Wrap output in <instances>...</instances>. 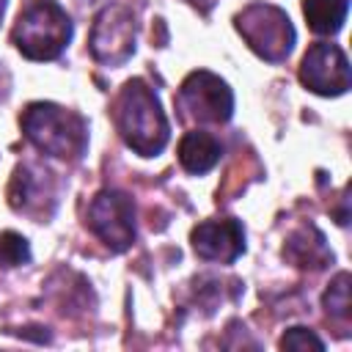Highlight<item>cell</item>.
I'll return each instance as SVG.
<instances>
[{
  "instance_id": "1",
  "label": "cell",
  "mask_w": 352,
  "mask_h": 352,
  "mask_svg": "<svg viewBox=\"0 0 352 352\" xmlns=\"http://www.w3.org/2000/svg\"><path fill=\"white\" fill-rule=\"evenodd\" d=\"M116 129L124 143L140 157H157L170 138L168 116L157 94L143 80L124 82L116 99Z\"/></svg>"
},
{
  "instance_id": "2",
  "label": "cell",
  "mask_w": 352,
  "mask_h": 352,
  "mask_svg": "<svg viewBox=\"0 0 352 352\" xmlns=\"http://www.w3.org/2000/svg\"><path fill=\"white\" fill-rule=\"evenodd\" d=\"M19 124L25 138L41 154H50L58 160H80L88 148V126L82 116L60 104L33 102L25 107Z\"/></svg>"
},
{
  "instance_id": "3",
  "label": "cell",
  "mask_w": 352,
  "mask_h": 352,
  "mask_svg": "<svg viewBox=\"0 0 352 352\" xmlns=\"http://www.w3.org/2000/svg\"><path fill=\"white\" fill-rule=\"evenodd\" d=\"M74 25L55 0H30L14 25V47L30 60H55L72 41Z\"/></svg>"
},
{
  "instance_id": "4",
  "label": "cell",
  "mask_w": 352,
  "mask_h": 352,
  "mask_svg": "<svg viewBox=\"0 0 352 352\" xmlns=\"http://www.w3.org/2000/svg\"><path fill=\"white\" fill-rule=\"evenodd\" d=\"M236 30L245 38V44L264 60L280 63L294 50L297 33L286 11L267 3H250L236 14Z\"/></svg>"
},
{
  "instance_id": "5",
  "label": "cell",
  "mask_w": 352,
  "mask_h": 352,
  "mask_svg": "<svg viewBox=\"0 0 352 352\" xmlns=\"http://www.w3.org/2000/svg\"><path fill=\"white\" fill-rule=\"evenodd\" d=\"M138 38L135 14L124 3L104 6L91 28V55L104 66H121L132 58Z\"/></svg>"
},
{
  "instance_id": "6",
  "label": "cell",
  "mask_w": 352,
  "mask_h": 352,
  "mask_svg": "<svg viewBox=\"0 0 352 352\" xmlns=\"http://www.w3.org/2000/svg\"><path fill=\"white\" fill-rule=\"evenodd\" d=\"M179 107L198 124H226L234 113V94L212 72H192L179 88Z\"/></svg>"
},
{
  "instance_id": "7",
  "label": "cell",
  "mask_w": 352,
  "mask_h": 352,
  "mask_svg": "<svg viewBox=\"0 0 352 352\" xmlns=\"http://www.w3.org/2000/svg\"><path fill=\"white\" fill-rule=\"evenodd\" d=\"M88 228L113 250L121 253L135 242V204L121 190H102L88 206Z\"/></svg>"
},
{
  "instance_id": "8",
  "label": "cell",
  "mask_w": 352,
  "mask_h": 352,
  "mask_svg": "<svg viewBox=\"0 0 352 352\" xmlns=\"http://www.w3.org/2000/svg\"><path fill=\"white\" fill-rule=\"evenodd\" d=\"M8 204L14 212H22L33 217L36 223H44L52 217L55 204H58V190H55V176L33 162H22L14 168L11 184H8Z\"/></svg>"
},
{
  "instance_id": "9",
  "label": "cell",
  "mask_w": 352,
  "mask_h": 352,
  "mask_svg": "<svg viewBox=\"0 0 352 352\" xmlns=\"http://www.w3.org/2000/svg\"><path fill=\"white\" fill-rule=\"evenodd\" d=\"M349 58L341 47L336 44H314L302 55L300 63V82L319 94V96H341L349 91Z\"/></svg>"
},
{
  "instance_id": "10",
  "label": "cell",
  "mask_w": 352,
  "mask_h": 352,
  "mask_svg": "<svg viewBox=\"0 0 352 352\" xmlns=\"http://www.w3.org/2000/svg\"><path fill=\"white\" fill-rule=\"evenodd\" d=\"M190 239H192V250L204 261L234 264L245 253V228L234 217L204 220V223H198L192 228Z\"/></svg>"
},
{
  "instance_id": "11",
  "label": "cell",
  "mask_w": 352,
  "mask_h": 352,
  "mask_svg": "<svg viewBox=\"0 0 352 352\" xmlns=\"http://www.w3.org/2000/svg\"><path fill=\"white\" fill-rule=\"evenodd\" d=\"M220 154H223V146L214 135L209 132H201V129H192L187 132L182 140H179V162L187 173H206L212 170L217 162H220Z\"/></svg>"
},
{
  "instance_id": "12",
  "label": "cell",
  "mask_w": 352,
  "mask_h": 352,
  "mask_svg": "<svg viewBox=\"0 0 352 352\" xmlns=\"http://www.w3.org/2000/svg\"><path fill=\"white\" fill-rule=\"evenodd\" d=\"M283 256L289 261H294L302 270H322L327 261H333V253L324 245V236L314 228V226H302L300 231H294L283 248Z\"/></svg>"
},
{
  "instance_id": "13",
  "label": "cell",
  "mask_w": 352,
  "mask_h": 352,
  "mask_svg": "<svg viewBox=\"0 0 352 352\" xmlns=\"http://www.w3.org/2000/svg\"><path fill=\"white\" fill-rule=\"evenodd\" d=\"M302 14L314 33L333 36L346 22L349 0H302Z\"/></svg>"
},
{
  "instance_id": "14",
  "label": "cell",
  "mask_w": 352,
  "mask_h": 352,
  "mask_svg": "<svg viewBox=\"0 0 352 352\" xmlns=\"http://www.w3.org/2000/svg\"><path fill=\"white\" fill-rule=\"evenodd\" d=\"M322 305H324V311H327L330 316H336V319H349V314H352V300H349V275H346V272H338V275L330 280V286H327V292H324V297H322Z\"/></svg>"
},
{
  "instance_id": "15",
  "label": "cell",
  "mask_w": 352,
  "mask_h": 352,
  "mask_svg": "<svg viewBox=\"0 0 352 352\" xmlns=\"http://www.w3.org/2000/svg\"><path fill=\"white\" fill-rule=\"evenodd\" d=\"M30 261V248L28 239L16 231H6L0 236V264L3 267H19Z\"/></svg>"
},
{
  "instance_id": "16",
  "label": "cell",
  "mask_w": 352,
  "mask_h": 352,
  "mask_svg": "<svg viewBox=\"0 0 352 352\" xmlns=\"http://www.w3.org/2000/svg\"><path fill=\"white\" fill-rule=\"evenodd\" d=\"M280 349H324V341L308 327H289L280 336Z\"/></svg>"
},
{
  "instance_id": "17",
  "label": "cell",
  "mask_w": 352,
  "mask_h": 352,
  "mask_svg": "<svg viewBox=\"0 0 352 352\" xmlns=\"http://www.w3.org/2000/svg\"><path fill=\"white\" fill-rule=\"evenodd\" d=\"M3 11H6V0H0V19H3Z\"/></svg>"
}]
</instances>
